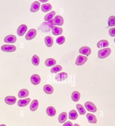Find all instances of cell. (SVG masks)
Here are the masks:
<instances>
[{
  "mask_svg": "<svg viewBox=\"0 0 115 126\" xmlns=\"http://www.w3.org/2000/svg\"><path fill=\"white\" fill-rule=\"evenodd\" d=\"M111 52L110 48H107L102 49L98 51V56L100 59H104L108 57Z\"/></svg>",
  "mask_w": 115,
  "mask_h": 126,
  "instance_id": "1",
  "label": "cell"
},
{
  "mask_svg": "<svg viewBox=\"0 0 115 126\" xmlns=\"http://www.w3.org/2000/svg\"><path fill=\"white\" fill-rule=\"evenodd\" d=\"M64 23V19L62 16L57 15L55 16L51 21V23L53 25L58 26H61Z\"/></svg>",
  "mask_w": 115,
  "mask_h": 126,
  "instance_id": "2",
  "label": "cell"
},
{
  "mask_svg": "<svg viewBox=\"0 0 115 126\" xmlns=\"http://www.w3.org/2000/svg\"><path fill=\"white\" fill-rule=\"evenodd\" d=\"M85 106L86 109L89 111L96 112L97 108L96 106L91 102L87 101L85 103Z\"/></svg>",
  "mask_w": 115,
  "mask_h": 126,
  "instance_id": "3",
  "label": "cell"
},
{
  "mask_svg": "<svg viewBox=\"0 0 115 126\" xmlns=\"http://www.w3.org/2000/svg\"><path fill=\"white\" fill-rule=\"evenodd\" d=\"M1 50L5 52H13L16 49V47L15 45H4L1 47Z\"/></svg>",
  "mask_w": 115,
  "mask_h": 126,
  "instance_id": "4",
  "label": "cell"
},
{
  "mask_svg": "<svg viewBox=\"0 0 115 126\" xmlns=\"http://www.w3.org/2000/svg\"><path fill=\"white\" fill-rule=\"evenodd\" d=\"M37 32L36 30L34 29H32L29 30L26 34L25 38L28 40H31L34 38L36 36Z\"/></svg>",
  "mask_w": 115,
  "mask_h": 126,
  "instance_id": "5",
  "label": "cell"
},
{
  "mask_svg": "<svg viewBox=\"0 0 115 126\" xmlns=\"http://www.w3.org/2000/svg\"><path fill=\"white\" fill-rule=\"evenodd\" d=\"M87 60V57L82 55H79L78 56L76 61V64L78 66L83 65L86 63Z\"/></svg>",
  "mask_w": 115,
  "mask_h": 126,
  "instance_id": "6",
  "label": "cell"
},
{
  "mask_svg": "<svg viewBox=\"0 0 115 126\" xmlns=\"http://www.w3.org/2000/svg\"><path fill=\"white\" fill-rule=\"evenodd\" d=\"M27 29H28V27L26 25H21L18 28L17 30L18 35L20 36H23L27 31Z\"/></svg>",
  "mask_w": 115,
  "mask_h": 126,
  "instance_id": "7",
  "label": "cell"
},
{
  "mask_svg": "<svg viewBox=\"0 0 115 126\" xmlns=\"http://www.w3.org/2000/svg\"><path fill=\"white\" fill-rule=\"evenodd\" d=\"M41 78L39 75L34 74L31 77L30 81L32 84L34 85H37L41 82Z\"/></svg>",
  "mask_w": 115,
  "mask_h": 126,
  "instance_id": "8",
  "label": "cell"
},
{
  "mask_svg": "<svg viewBox=\"0 0 115 126\" xmlns=\"http://www.w3.org/2000/svg\"><path fill=\"white\" fill-rule=\"evenodd\" d=\"M79 52L81 54L88 56L91 53V50L87 46H83L79 49Z\"/></svg>",
  "mask_w": 115,
  "mask_h": 126,
  "instance_id": "9",
  "label": "cell"
},
{
  "mask_svg": "<svg viewBox=\"0 0 115 126\" xmlns=\"http://www.w3.org/2000/svg\"><path fill=\"white\" fill-rule=\"evenodd\" d=\"M4 100L6 104L9 105H13L16 103L17 99L15 96H7L5 97Z\"/></svg>",
  "mask_w": 115,
  "mask_h": 126,
  "instance_id": "10",
  "label": "cell"
},
{
  "mask_svg": "<svg viewBox=\"0 0 115 126\" xmlns=\"http://www.w3.org/2000/svg\"><path fill=\"white\" fill-rule=\"evenodd\" d=\"M17 40L16 36L13 35H10L6 36L4 39V41L6 43H13Z\"/></svg>",
  "mask_w": 115,
  "mask_h": 126,
  "instance_id": "11",
  "label": "cell"
},
{
  "mask_svg": "<svg viewBox=\"0 0 115 126\" xmlns=\"http://www.w3.org/2000/svg\"><path fill=\"white\" fill-rule=\"evenodd\" d=\"M68 77V75L67 73L62 72L56 75L55 79L58 81H62L67 79Z\"/></svg>",
  "mask_w": 115,
  "mask_h": 126,
  "instance_id": "12",
  "label": "cell"
},
{
  "mask_svg": "<svg viewBox=\"0 0 115 126\" xmlns=\"http://www.w3.org/2000/svg\"><path fill=\"white\" fill-rule=\"evenodd\" d=\"M30 100L31 99L29 98L20 100L18 102V105L20 107H25L29 103Z\"/></svg>",
  "mask_w": 115,
  "mask_h": 126,
  "instance_id": "13",
  "label": "cell"
},
{
  "mask_svg": "<svg viewBox=\"0 0 115 126\" xmlns=\"http://www.w3.org/2000/svg\"><path fill=\"white\" fill-rule=\"evenodd\" d=\"M40 3L38 1L34 2L32 4L30 9V11L31 12L34 13L39 11L40 9Z\"/></svg>",
  "mask_w": 115,
  "mask_h": 126,
  "instance_id": "14",
  "label": "cell"
},
{
  "mask_svg": "<svg viewBox=\"0 0 115 126\" xmlns=\"http://www.w3.org/2000/svg\"><path fill=\"white\" fill-rule=\"evenodd\" d=\"M52 34L55 36H58L62 34L63 30L61 28L52 26Z\"/></svg>",
  "mask_w": 115,
  "mask_h": 126,
  "instance_id": "15",
  "label": "cell"
},
{
  "mask_svg": "<svg viewBox=\"0 0 115 126\" xmlns=\"http://www.w3.org/2000/svg\"><path fill=\"white\" fill-rule=\"evenodd\" d=\"M89 122L91 124H96L97 123V119L96 116L93 114L88 113L86 115Z\"/></svg>",
  "mask_w": 115,
  "mask_h": 126,
  "instance_id": "16",
  "label": "cell"
},
{
  "mask_svg": "<svg viewBox=\"0 0 115 126\" xmlns=\"http://www.w3.org/2000/svg\"><path fill=\"white\" fill-rule=\"evenodd\" d=\"M39 102L37 100H33L30 106V109L32 111H35L38 109Z\"/></svg>",
  "mask_w": 115,
  "mask_h": 126,
  "instance_id": "17",
  "label": "cell"
},
{
  "mask_svg": "<svg viewBox=\"0 0 115 126\" xmlns=\"http://www.w3.org/2000/svg\"><path fill=\"white\" fill-rule=\"evenodd\" d=\"M29 94V91L27 89H22L19 92L18 96L19 98H23L28 97Z\"/></svg>",
  "mask_w": 115,
  "mask_h": 126,
  "instance_id": "18",
  "label": "cell"
},
{
  "mask_svg": "<svg viewBox=\"0 0 115 126\" xmlns=\"http://www.w3.org/2000/svg\"><path fill=\"white\" fill-rule=\"evenodd\" d=\"M47 114L49 116L52 117L54 116L56 114V109L54 107L49 106L46 109Z\"/></svg>",
  "mask_w": 115,
  "mask_h": 126,
  "instance_id": "19",
  "label": "cell"
},
{
  "mask_svg": "<svg viewBox=\"0 0 115 126\" xmlns=\"http://www.w3.org/2000/svg\"><path fill=\"white\" fill-rule=\"evenodd\" d=\"M109 43L107 40H102L98 42L97 44V47L99 48H102L107 47L109 45Z\"/></svg>",
  "mask_w": 115,
  "mask_h": 126,
  "instance_id": "20",
  "label": "cell"
},
{
  "mask_svg": "<svg viewBox=\"0 0 115 126\" xmlns=\"http://www.w3.org/2000/svg\"><path fill=\"white\" fill-rule=\"evenodd\" d=\"M56 14V12L55 11H52L51 12L47 14L45 16L44 18L45 21L47 22H50L52 21V18L55 16Z\"/></svg>",
  "mask_w": 115,
  "mask_h": 126,
  "instance_id": "21",
  "label": "cell"
},
{
  "mask_svg": "<svg viewBox=\"0 0 115 126\" xmlns=\"http://www.w3.org/2000/svg\"><path fill=\"white\" fill-rule=\"evenodd\" d=\"M43 90L44 92L48 94H52L54 90L53 87L50 85H45L43 87Z\"/></svg>",
  "mask_w": 115,
  "mask_h": 126,
  "instance_id": "22",
  "label": "cell"
},
{
  "mask_svg": "<svg viewBox=\"0 0 115 126\" xmlns=\"http://www.w3.org/2000/svg\"><path fill=\"white\" fill-rule=\"evenodd\" d=\"M67 113L63 112L60 114L59 116L58 120L59 122L61 124H62L65 122L67 120Z\"/></svg>",
  "mask_w": 115,
  "mask_h": 126,
  "instance_id": "23",
  "label": "cell"
},
{
  "mask_svg": "<svg viewBox=\"0 0 115 126\" xmlns=\"http://www.w3.org/2000/svg\"><path fill=\"white\" fill-rule=\"evenodd\" d=\"M45 42L46 45L47 47H50L53 45V39L50 36H47L45 38Z\"/></svg>",
  "mask_w": 115,
  "mask_h": 126,
  "instance_id": "24",
  "label": "cell"
},
{
  "mask_svg": "<svg viewBox=\"0 0 115 126\" xmlns=\"http://www.w3.org/2000/svg\"><path fill=\"white\" fill-rule=\"evenodd\" d=\"M78 117V114L75 110H71L69 112V119L72 120H75Z\"/></svg>",
  "mask_w": 115,
  "mask_h": 126,
  "instance_id": "25",
  "label": "cell"
},
{
  "mask_svg": "<svg viewBox=\"0 0 115 126\" xmlns=\"http://www.w3.org/2000/svg\"><path fill=\"white\" fill-rule=\"evenodd\" d=\"M80 93L78 91H74L72 93L71 98L74 102L78 101L80 99Z\"/></svg>",
  "mask_w": 115,
  "mask_h": 126,
  "instance_id": "26",
  "label": "cell"
},
{
  "mask_svg": "<svg viewBox=\"0 0 115 126\" xmlns=\"http://www.w3.org/2000/svg\"><path fill=\"white\" fill-rule=\"evenodd\" d=\"M52 6L50 3L44 4L42 5L41 10L44 12H47L52 9Z\"/></svg>",
  "mask_w": 115,
  "mask_h": 126,
  "instance_id": "27",
  "label": "cell"
},
{
  "mask_svg": "<svg viewBox=\"0 0 115 126\" xmlns=\"http://www.w3.org/2000/svg\"><path fill=\"white\" fill-rule=\"evenodd\" d=\"M45 63L46 66H51L56 64V61L53 58H49L46 60Z\"/></svg>",
  "mask_w": 115,
  "mask_h": 126,
  "instance_id": "28",
  "label": "cell"
},
{
  "mask_svg": "<svg viewBox=\"0 0 115 126\" xmlns=\"http://www.w3.org/2000/svg\"><path fill=\"white\" fill-rule=\"evenodd\" d=\"M76 108L78 110L79 114L81 115H85L86 113V110L82 105L79 104H77Z\"/></svg>",
  "mask_w": 115,
  "mask_h": 126,
  "instance_id": "29",
  "label": "cell"
},
{
  "mask_svg": "<svg viewBox=\"0 0 115 126\" xmlns=\"http://www.w3.org/2000/svg\"><path fill=\"white\" fill-rule=\"evenodd\" d=\"M32 63L35 66H38L39 65L40 63V58L39 56H37L36 55H34L32 58Z\"/></svg>",
  "mask_w": 115,
  "mask_h": 126,
  "instance_id": "30",
  "label": "cell"
},
{
  "mask_svg": "<svg viewBox=\"0 0 115 126\" xmlns=\"http://www.w3.org/2000/svg\"><path fill=\"white\" fill-rule=\"evenodd\" d=\"M62 69V67L60 65H56L52 67L51 69V72L52 73H56L60 71H61Z\"/></svg>",
  "mask_w": 115,
  "mask_h": 126,
  "instance_id": "31",
  "label": "cell"
},
{
  "mask_svg": "<svg viewBox=\"0 0 115 126\" xmlns=\"http://www.w3.org/2000/svg\"><path fill=\"white\" fill-rule=\"evenodd\" d=\"M108 24L109 26L113 27L115 26V17L114 16H111L108 20Z\"/></svg>",
  "mask_w": 115,
  "mask_h": 126,
  "instance_id": "32",
  "label": "cell"
},
{
  "mask_svg": "<svg viewBox=\"0 0 115 126\" xmlns=\"http://www.w3.org/2000/svg\"><path fill=\"white\" fill-rule=\"evenodd\" d=\"M65 41V37L63 36H61L57 38L56 40V42L59 45H61L64 43Z\"/></svg>",
  "mask_w": 115,
  "mask_h": 126,
  "instance_id": "33",
  "label": "cell"
},
{
  "mask_svg": "<svg viewBox=\"0 0 115 126\" xmlns=\"http://www.w3.org/2000/svg\"><path fill=\"white\" fill-rule=\"evenodd\" d=\"M109 33L111 36L114 37L115 36V28L110 29L109 30Z\"/></svg>",
  "mask_w": 115,
  "mask_h": 126,
  "instance_id": "34",
  "label": "cell"
},
{
  "mask_svg": "<svg viewBox=\"0 0 115 126\" xmlns=\"http://www.w3.org/2000/svg\"><path fill=\"white\" fill-rule=\"evenodd\" d=\"M62 126H73V124L70 121H68L64 123Z\"/></svg>",
  "mask_w": 115,
  "mask_h": 126,
  "instance_id": "35",
  "label": "cell"
},
{
  "mask_svg": "<svg viewBox=\"0 0 115 126\" xmlns=\"http://www.w3.org/2000/svg\"><path fill=\"white\" fill-rule=\"evenodd\" d=\"M40 1L42 2H45L48 1V0H40Z\"/></svg>",
  "mask_w": 115,
  "mask_h": 126,
  "instance_id": "36",
  "label": "cell"
},
{
  "mask_svg": "<svg viewBox=\"0 0 115 126\" xmlns=\"http://www.w3.org/2000/svg\"><path fill=\"white\" fill-rule=\"evenodd\" d=\"M74 126H80L79 125H78V124H75L74 125Z\"/></svg>",
  "mask_w": 115,
  "mask_h": 126,
  "instance_id": "37",
  "label": "cell"
},
{
  "mask_svg": "<svg viewBox=\"0 0 115 126\" xmlns=\"http://www.w3.org/2000/svg\"><path fill=\"white\" fill-rule=\"evenodd\" d=\"M0 126H6L4 124H2V125H0Z\"/></svg>",
  "mask_w": 115,
  "mask_h": 126,
  "instance_id": "38",
  "label": "cell"
}]
</instances>
